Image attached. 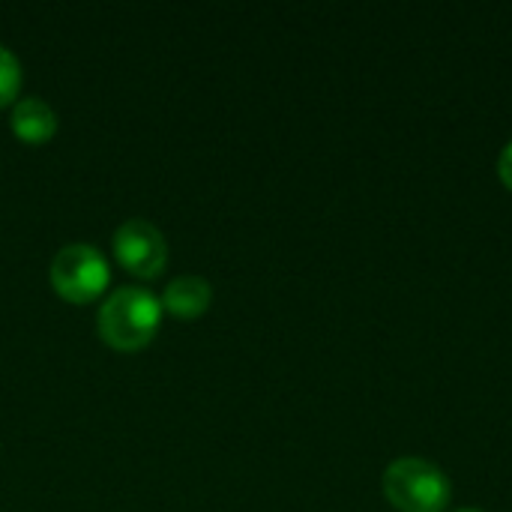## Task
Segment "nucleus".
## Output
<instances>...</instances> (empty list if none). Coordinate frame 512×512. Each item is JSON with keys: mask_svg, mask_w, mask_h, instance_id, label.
<instances>
[{"mask_svg": "<svg viewBox=\"0 0 512 512\" xmlns=\"http://www.w3.org/2000/svg\"><path fill=\"white\" fill-rule=\"evenodd\" d=\"M51 288L75 306H87L93 300H99L111 282V267L105 261V255L87 243H72L63 246L48 270Z\"/></svg>", "mask_w": 512, "mask_h": 512, "instance_id": "nucleus-3", "label": "nucleus"}, {"mask_svg": "<svg viewBox=\"0 0 512 512\" xmlns=\"http://www.w3.org/2000/svg\"><path fill=\"white\" fill-rule=\"evenodd\" d=\"M498 174H501L504 186L512 189V141L504 147V153H501V159H498Z\"/></svg>", "mask_w": 512, "mask_h": 512, "instance_id": "nucleus-8", "label": "nucleus"}, {"mask_svg": "<svg viewBox=\"0 0 512 512\" xmlns=\"http://www.w3.org/2000/svg\"><path fill=\"white\" fill-rule=\"evenodd\" d=\"M384 495L399 512H444L450 504V480L432 462L399 459L384 474Z\"/></svg>", "mask_w": 512, "mask_h": 512, "instance_id": "nucleus-2", "label": "nucleus"}, {"mask_svg": "<svg viewBox=\"0 0 512 512\" xmlns=\"http://www.w3.org/2000/svg\"><path fill=\"white\" fill-rule=\"evenodd\" d=\"M213 303V288L204 276H177L168 282V288L162 291V312H168L171 318L180 321H195L201 318Z\"/></svg>", "mask_w": 512, "mask_h": 512, "instance_id": "nucleus-5", "label": "nucleus"}, {"mask_svg": "<svg viewBox=\"0 0 512 512\" xmlns=\"http://www.w3.org/2000/svg\"><path fill=\"white\" fill-rule=\"evenodd\" d=\"M162 324V306L159 300L135 285L117 288L99 309V336L105 345H111L114 351L132 354L141 351L153 342V336L159 333Z\"/></svg>", "mask_w": 512, "mask_h": 512, "instance_id": "nucleus-1", "label": "nucleus"}, {"mask_svg": "<svg viewBox=\"0 0 512 512\" xmlns=\"http://www.w3.org/2000/svg\"><path fill=\"white\" fill-rule=\"evenodd\" d=\"M18 93H21V63L6 45H0V108L18 102Z\"/></svg>", "mask_w": 512, "mask_h": 512, "instance_id": "nucleus-7", "label": "nucleus"}, {"mask_svg": "<svg viewBox=\"0 0 512 512\" xmlns=\"http://www.w3.org/2000/svg\"><path fill=\"white\" fill-rule=\"evenodd\" d=\"M12 132L21 144H30V147L48 144L57 132V114L45 99L24 96L12 108Z\"/></svg>", "mask_w": 512, "mask_h": 512, "instance_id": "nucleus-6", "label": "nucleus"}, {"mask_svg": "<svg viewBox=\"0 0 512 512\" xmlns=\"http://www.w3.org/2000/svg\"><path fill=\"white\" fill-rule=\"evenodd\" d=\"M462 512H477V510H462Z\"/></svg>", "mask_w": 512, "mask_h": 512, "instance_id": "nucleus-9", "label": "nucleus"}, {"mask_svg": "<svg viewBox=\"0 0 512 512\" xmlns=\"http://www.w3.org/2000/svg\"><path fill=\"white\" fill-rule=\"evenodd\" d=\"M114 258L126 273L138 279H156L168 264V243L147 219H129L114 231Z\"/></svg>", "mask_w": 512, "mask_h": 512, "instance_id": "nucleus-4", "label": "nucleus"}]
</instances>
